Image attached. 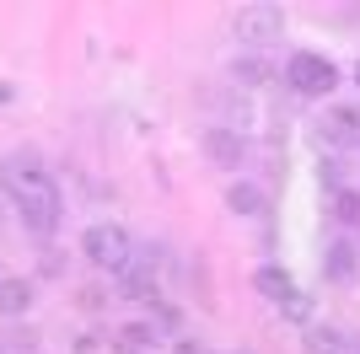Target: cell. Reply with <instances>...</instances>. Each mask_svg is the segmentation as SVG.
Returning <instances> with one entry per match:
<instances>
[{
  "mask_svg": "<svg viewBox=\"0 0 360 354\" xmlns=\"http://www.w3.org/2000/svg\"><path fill=\"white\" fill-rule=\"evenodd\" d=\"M32 306V284L27 280H0V317H22Z\"/></svg>",
  "mask_w": 360,
  "mask_h": 354,
  "instance_id": "cell-10",
  "label": "cell"
},
{
  "mask_svg": "<svg viewBox=\"0 0 360 354\" xmlns=\"http://www.w3.org/2000/svg\"><path fill=\"white\" fill-rule=\"evenodd\" d=\"M323 134H328L333 145H355L360 140V107H333L323 118Z\"/></svg>",
  "mask_w": 360,
  "mask_h": 354,
  "instance_id": "cell-8",
  "label": "cell"
},
{
  "mask_svg": "<svg viewBox=\"0 0 360 354\" xmlns=\"http://www.w3.org/2000/svg\"><path fill=\"white\" fill-rule=\"evenodd\" d=\"M178 354H210L205 343H178Z\"/></svg>",
  "mask_w": 360,
  "mask_h": 354,
  "instance_id": "cell-15",
  "label": "cell"
},
{
  "mask_svg": "<svg viewBox=\"0 0 360 354\" xmlns=\"http://www.w3.org/2000/svg\"><path fill=\"white\" fill-rule=\"evenodd\" d=\"M307 343H312V354H345L339 343H333V327H317V333H312Z\"/></svg>",
  "mask_w": 360,
  "mask_h": 354,
  "instance_id": "cell-14",
  "label": "cell"
},
{
  "mask_svg": "<svg viewBox=\"0 0 360 354\" xmlns=\"http://www.w3.org/2000/svg\"><path fill=\"white\" fill-rule=\"evenodd\" d=\"M285 81L301 97H328V91L339 86V65H333L328 54H317V48H296V54L285 59Z\"/></svg>",
  "mask_w": 360,
  "mask_h": 354,
  "instance_id": "cell-3",
  "label": "cell"
},
{
  "mask_svg": "<svg viewBox=\"0 0 360 354\" xmlns=\"http://www.w3.org/2000/svg\"><path fill=\"white\" fill-rule=\"evenodd\" d=\"M226 204H231V215H248V221H264V215H269V193L258 188V183H248V177H237V183L226 188Z\"/></svg>",
  "mask_w": 360,
  "mask_h": 354,
  "instance_id": "cell-7",
  "label": "cell"
},
{
  "mask_svg": "<svg viewBox=\"0 0 360 354\" xmlns=\"http://www.w3.org/2000/svg\"><path fill=\"white\" fill-rule=\"evenodd\" d=\"M0 183H6V199H11V209L22 215V225L38 236H49L54 225H60L65 215V199H60V183H54V172H49L38 156H6V166H0Z\"/></svg>",
  "mask_w": 360,
  "mask_h": 354,
  "instance_id": "cell-1",
  "label": "cell"
},
{
  "mask_svg": "<svg viewBox=\"0 0 360 354\" xmlns=\"http://www.w3.org/2000/svg\"><path fill=\"white\" fill-rule=\"evenodd\" d=\"M81 252H86L97 268H108V274H119L129 258H135V236L124 231L119 221H91L86 231H81Z\"/></svg>",
  "mask_w": 360,
  "mask_h": 354,
  "instance_id": "cell-2",
  "label": "cell"
},
{
  "mask_svg": "<svg viewBox=\"0 0 360 354\" xmlns=\"http://www.w3.org/2000/svg\"><path fill=\"white\" fill-rule=\"evenodd\" d=\"M253 290L264 295L269 306H280V301H290L301 284L290 280V268H280V263H258V268H253Z\"/></svg>",
  "mask_w": 360,
  "mask_h": 354,
  "instance_id": "cell-6",
  "label": "cell"
},
{
  "mask_svg": "<svg viewBox=\"0 0 360 354\" xmlns=\"http://www.w3.org/2000/svg\"><path fill=\"white\" fill-rule=\"evenodd\" d=\"M333 221L360 225V193L355 188H339V193H333Z\"/></svg>",
  "mask_w": 360,
  "mask_h": 354,
  "instance_id": "cell-13",
  "label": "cell"
},
{
  "mask_svg": "<svg viewBox=\"0 0 360 354\" xmlns=\"http://www.w3.org/2000/svg\"><path fill=\"white\" fill-rule=\"evenodd\" d=\"M231 81H242V86H264V81H274V65H269V59H231Z\"/></svg>",
  "mask_w": 360,
  "mask_h": 354,
  "instance_id": "cell-11",
  "label": "cell"
},
{
  "mask_svg": "<svg viewBox=\"0 0 360 354\" xmlns=\"http://www.w3.org/2000/svg\"><path fill=\"white\" fill-rule=\"evenodd\" d=\"M205 156H210L221 172H237V166L248 162V140H242L231 124H210V129H205Z\"/></svg>",
  "mask_w": 360,
  "mask_h": 354,
  "instance_id": "cell-5",
  "label": "cell"
},
{
  "mask_svg": "<svg viewBox=\"0 0 360 354\" xmlns=\"http://www.w3.org/2000/svg\"><path fill=\"white\" fill-rule=\"evenodd\" d=\"M156 339H162V327H156V322H129V327L119 333V343H124L129 354H146Z\"/></svg>",
  "mask_w": 360,
  "mask_h": 354,
  "instance_id": "cell-12",
  "label": "cell"
},
{
  "mask_svg": "<svg viewBox=\"0 0 360 354\" xmlns=\"http://www.w3.org/2000/svg\"><path fill=\"white\" fill-rule=\"evenodd\" d=\"M0 280H6V274H0Z\"/></svg>",
  "mask_w": 360,
  "mask_h": 354,
  "instance_id": "cell-17",
  "label": "cell"
},
{
  "mask_svg": "<svg viewBox=\"0 0 360 354\" xmlns=\"http://www.w3.org/2000/svg\"><path fill=\"white\" fill-rule=\"evenodd\" d=\"M231 27H237V38H242L248 48H269L274 38L285 32V11H280V6H269V0H248V6H237Z\"/></svg>",
  "mask_w": 360,
  "mask_h": 354,
  "instance_id": "cell-4",
  "label": "cell"
},
{
  "mask_svg": "<svg viewBox=\"0 0 360 354\" xmlns=\"http://www.w3.org/2000/svg\"><path fill=\"white\" fill-rule=\"evenodd\" d=\"M355 86H360V59H355Z\"/></svg>",
  "mask_w": 360,
  "mask_h": 354,
  "instance_id": "cell-16",
  "label": "cell"
},
{
  "mask_svg": "<svg viewBox=\"0 0 360 354\" xmlns=\"http://www.w3.org/2000/svg\"><path fill=\"white\" fill-rule=\"evenodd\" d=\"M323 268H328V280H349V274H355V242H349V236L328 242V258H323Z\"/></svg>",
  "mask_w": 360,
  "mask_h": 354,
  "instance_id": "cell-9",
  "label": "cell"
}]
</instances>
